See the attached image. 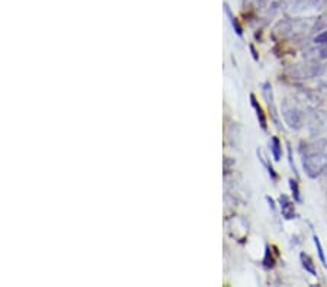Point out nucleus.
<instances>
[{"mask_svg":"<svg viewBox=\"0 0 327 287\" xmlns=\"http://www.w3.org/2000/svg\"><path fill=\"white\" fill-rule=\"evenodd\" d=\"M258 157H259V160L262 161V164L266 167V170H268V174H269V177L275 182L276 179H278V174H276V171L273 170V167H272V164H269V161H268V158L265 157V154L262 153V150H259L258 148Z\"/></svg>","mask_w":327,"mask_h":287,"instance_id":"423d86ee","label":"nucleus"},{"mask_svg":"<svg viewBox=\"0 0 327 287\" xmlns=\"http://www.w3.org/2000/svg\"><path fill=\"white\" fill-rule=\"evenodd\" d=\"M294 157H292V150H291V147L288 145V163L289 165H291V170H292V173L298 177V171H297V168H295V164H294V160H292Z\"/></svg>","mask_w":327,"mask_h":287,"instance_id":"f8f14e48","label":"nucleus"},{"mask_svg":"<svg viewBox=\"0 0 327 287\" xmlns=\"http://www.w3.org/2000/svg\"><path fill=\"white\" fill-rule=\"evenodd\" d=\"M324 74H326V76H327V64H326V66H324Z\"/></svg>","mask_w":327,"mask_h":287,"instance_id":"dca6fc26","label":"nucleus"},{"mask_svg":"<svg viewBox=\"0 0 327 287\" xmlns=\"http://www.w3.org/2000/svg\"><path fill=\"white\" fill-rule=\"evenodd\" d=\"M263 96H265V99H266V103H268V107H269L270 115L273 118V121L276 122L278 126H281V125H279L278 113H276V107H275V103H273V90H272L270 83H268V81L263 84Z\"/></svg>","mask_w":327,"mask_h":287,"instance_id":"7ed1b4c3","label":"nucleus"},{"mask_svg":"<svg viewBox=\"0 0 327 287\" xmlns=\"http://www.w3.org/2000/svg\"><path fill=\"white\" fill-rule=\"evenodd\" d=\"M304 168L306 173L311 179H316L318 176H321L324 170L327 168V153L324 151H314V153H308L304 160Z\"/></svg>","mask_w":327,"mask_h":287,"instance_id":"f257e3e1","label":"nucleus"},{"mask_svg":"<svg viewBox=\"0 0 327 287\" xmlns=\"http://www.w3.org/2000/svg\"><path fill=\"white\" fill-rule=\"evenodd\" d=\"M279 205H281V213L284 216V219L292 220L295 219V206L292 200L289 199L287 194H281L279 196Z\"/></svg>","mask_w":327,"mask_h":287,"instance_id":"f03ea898","label":"nucleus"},{"mask_svg":"<svg viewBox=\"0 0 327 287\" xmlns=\"http://www.w3.org/2000/svg\"><path fill=\"white\" fill-rule=\"evenodd\" d=\"M250 51H251V55H253V60H255V61H258L259 57H258V52H256V49H255L253 45H250Z\"/></svg>","mask_w":327,"mask_h":287,"instance_id":"4468645a","label":"nucleus"},{"mask_svg":"<svg viewBox=\"0 0 327 287\" xmlns=\"http://www.w3.org/2000/svg\"><path fill=\"white\" fill-rule=\"evenodd\" d=\"M250 103L253 106V109H255V112H256V116H258V121H259L260 128L263 129V131H266L268 129V121H266V115H265V112H263V109H262V106L259 105V102H258V99H256V96L250 95Z\"/></svg>","mask_w":327,"mask_h":287,"instance_id":"20e7f679","label":"nucleus"},{"mask_svg":"<svg viewBox=\"0 0 327 287\" xmlns=\"http://www.w3.org/2000/svg\"><path fill=\"white\" fill-rule=\"evenodd\" d=\"M313 239H314V245H316V248H317L318 259H320V261H321L323 267L327 268V260H326V255H324V251H323V245H321V242H320V238H318L317 235H314Z\"/></svg>","mask_w":327,"mask_h":287,"instance_id":"6e6552de","label":"nucleus"},{"mask_svg":"<svg viewBox=\"0 0 327 287\" xmlns=\"http://www.w3.org/2000/svg\"><path fill=\"white\" fill-rule=\"evenodd\" d=\"M270 151H272L275 161H279L282 157V147H281V141L276 136H272V139H270Z\"/></svg>","mask_w":327,"mask_h":287,"instance_id":"0eeeda50","label":"nucleus"},{"mask_svg":"<svg viewBox=\"0 0 327 287\" xmlns=\"http://www.w3.org/2000/svg\"><path fill=\"white\" fill-rule=\"evenodd\" d=\"M316 42L317 44H327V31L323 32V34H320L318 37H316Z\"/></svg>","mask_w":327,"mask_h":287,"instance_id":"ddd939ff","label":"nucleus"},{"mask_svg":"<svg viewBox=\"0 0 327 287\" xmlns=\"http://www.w3.org/2000/svg\"><path fill=\"white\" fill-rule=\"evenodd\" d=\"M266 200H268V203H269L270 208H272V209H275V203H273V200H272V197H269V196H266Z\"/></svg>","mask_w":327,"mask_h":287,"instance_id":"2eb2a0df","label":"nucleus"},{"mask_svg":"<svg viewBox=\"0 0 327 287\" xmlns=\"http://www.w3.org/2000/svg\"><path fill=\"white\" fill-rule=\"evenodd\" d=\"M225 10H227V15H229V18H230V22H231V25H233V29H234V32H236V34H237L239 37H243V29H241L240 23H239V20H237L236 18H234V16H233V13H231L229 8H227Z\"/></svg>","mask_w":327,"mask_h":287,"instance_id":"9b49d317","label":"nucleus"},{"mask_svg":"<svg viewBox=\"0 0 327 287\" xmlns=\"http://www.w3.org/2000/svg\"><path fill=\"white\" fill-rule=\"evenodd\" d=\"M299 261H301V266H303V268H304L307 273H310L311 276H317L316 266H314L313 260H311V257H310L308 254H306V252H301V254H299Z\"/></svg>","mask_w":327,"mask_h":287,"instance_id":"39448f33","label":"nucleus"},{"mask_svg":"<svg viewBox=\"0 0 327 287\" xmlns=\"http://www.w3.org/2000/svg\"><path fill=\"white\" fill-rule=\"evenodd\" d=\"M273 266H275V259H273V255L270 252V248L266 245V248H265V257H263V267L273 268Z\"/></svg>","mask_w":327,"mask_h":287,"instance_id":"1a4fd4ad","label":"nucleus"},{"mask_svg":"<svg viewBox=\"0 0 327 287\" xmlns=\"http://www.w3.org/2000/svg\"><path fill=\"white\" fill-rule=\"evenodd\" d=\"M289 189L292 191V196H294V200L295 202H301V193H299V187L297 180L294 179H289Z\"/></svg>","mask_w":327,"mask_h":287,"instance_id":"9d476101","label":"nucleus"}]
</instances>
